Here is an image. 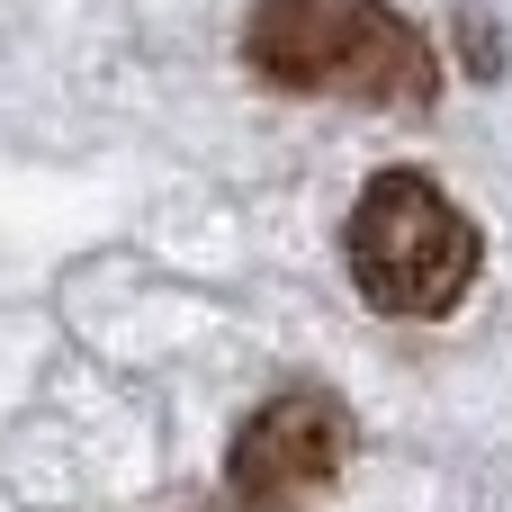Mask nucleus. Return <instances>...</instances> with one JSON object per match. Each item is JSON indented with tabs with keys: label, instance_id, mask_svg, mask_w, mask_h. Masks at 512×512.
Wrapping results in <instances>:
<instances>
[{
	"label": "nucleus",
	"instance_id": "2",
	"mask_svg": "<svg viewBox=\"0 0 512 512\" xmlns=\"http://www.w3.org/2000/svg\"><path fill=\"white\" fill-rule=\"evenodd\" d=\"M351 279L378 315H450L477 279V225L423 171H378L351 207Z\"/></svg>",
	"mask_w": 512,
	"mask_h": 512
},
{
	"label": "nucleus",
	"instance_id": "1",
	"mask_svg": "<svg viewBox=\"0 0 512 512\" xmlns=\"http://www.w3.org/2000/svg\"><path fill=\"white\" fill-rule=\"evenodd\" d=\"M243 63L279 90L360 108H423L441 90L423 27L387 0H261L243 27Z\"/></svg>",
	"mask_w": 512,
	"mask_h": 512
},
{
	"label": "nucleus",
	"instance_id": "3",
	"mask_svg": "<svg viewBox=\"0 0 512 512\" xmlns=\"http://www.w3.org/2000/svg\"><path fill=\"white\" fill-rule=\"evenodd\" d=\"M342 468H351V414L333 396H270L225 450V486L243 512H306L333 495Z\"/></svg>",
	"mask_w": 512,
	"mask_h": 512
}]
</instances>
